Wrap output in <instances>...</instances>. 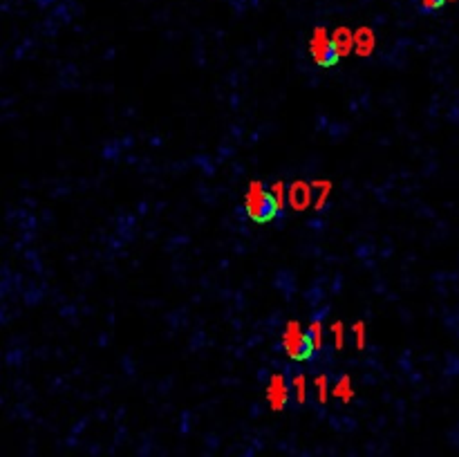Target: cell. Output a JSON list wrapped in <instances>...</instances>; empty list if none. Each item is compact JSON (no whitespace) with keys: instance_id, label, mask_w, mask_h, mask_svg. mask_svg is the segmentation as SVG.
<instances>
[{"instance_id":"obj_1","label":"cell","mask_w":459,"mask_h":457,"mask_svg":"<svg viewBox=\"0 0 459 457\" xmlns=\"http://www.w3.org/2000/svg\"><path fill=\"white\" fill-rule=\"evenodd\" d=\"M280 211L278 199L271 195V190L267 188L260 179H251L244 193V213L251 222L255 224H269L276 220V215Z\"/></svg>"},{"instance_id":"obj_2","label":"cell","mask_w":459,"mask_h":457,"mask_svg":"<svg viewBox=\"0 0 459 457\" xmlns=\"http://www.w3.org/2000/svg\"><path fill=\"white\" fill-rule=\"evenodd\" d=\"M282 348L287 352V357L291 361H307L316 346L309 337L307 330H303L298 321H289L282 330Z\"/></svg>"},{"instance_id":"obj_3","label":"cell","mask_w":459,"mask_h":457,"mask_svg":"<svg viewBox=\"0 0 459 457\" xmlns=\"http://www.w3.org/2000/svg\"><path fill=\"white\" fill-rule=\"evenodd\" d=\"M309 54L318 68H334L341 61L339 50L334 47L332 34L325 27H316L309 36Z\"/></svg>"},{"instance_id":"obj_4","label":"cell","mask_w":459,"mask_h":457,"mask_svg":"<svg viewBox=\"0 0 459 457\" xmlns=\"http://www.w3.org/2000/svg\"><path fill=\"white\" fill-rule=\"evenodd\" d=\"M312 197H314V186L309 182H303V179H296L287 188V202H289L294 211H307L312 206Z\"/></svg>"},{"instance_id":"obj_5","label":"cell","mask_w":459,"mask_h":457,"mask_svg":"<svg viewBox=\"0 0 459 457\" xmlns=\"http://www.w3.org/2000/svg\"><path fill=\"white\" fill-rule=\"evenodd\" d=\"M267 402H269L271 411H282L289 402V386H287V381L280 373L271 375L269 384H267Z\"/></svg>"},{"instance_id":"obj_6","label":"cell","mask_w":459,"mask_h":457,"mask_svg":"<svg viewBox=\"0 0 459 457\" xmlns=\"http://www.w3.org/2000/svg\"><path fill=\"white\" fill-rule=\"evenodd\" d=\"M377 47V36L370 27H361V30L354 32V50H357L359 56H370Z\"/></svg>"},{"instance_id":"obj_7","label":"cell","mask_w":459,"mask_h":457,"mask_svg":"<svg viewBox=\"0 0 459 457\" xmlns=\"http://www.w3.org/2000/svg\"><path fill=\"white\" fill-rule=\"evenodd\" d=\"M332 41H334V47L339 50L341 59H343V56H348L354 50V32H350L348 27H339V30H334Z\"/></svg>"},{"instance_id":"obj_8","label":"cell","mask_w":459,"mask_h":457,"mask_svg":"<svg viewBox=\"0 0 459 457\" xmlns=\"http://www.w3.org/2000/svg\"><path fill=\"white\" fill-rule=\"evenodd\" d=\"M332 395L339 399V402H343V404H350L352 399H354V395H357V390H354V386H352V377L350 375H343L336 384L332 386Z\"/></svg>"},{"instance_id":"obj_9","label":"cell","mask_w":459,"mask_h":457,"mask_svg":"<svg viewBox=\"0 0 459 457\" xmlns=\"http://www.w3.org/2000/svg\"><path fill=\"white\" fill-rule=\"evenodd\" d=\"M312 186L318 190V197H316V202H314V208H316V211H323V208L327 206V199H330L332 188H334L332 179H314Z\"/></svg>"},{"instance_id":"obj_10","label":"cell","mask_w":459,"mask_h":457,"mask_svg":"<svg viewBox=\"0 0 459 457\" xmlns=\"http://www.w3.org/2000/svg\"><path fill=\"white\" fill-rule=\"evenodd\" d=\"M314 388H316V397H318V402H321V404H327V397H330V393H332L327 375H321V377L314 379Z\"/></svg>"},{"instance_id":"obj_11","label":"cell","mask_w":459,"mask_h":457,"mask_svg":"<svg viewBox=\"0 0 459 457\" xmlns=\"http://www.w3.org/2000/svg\"><path fill=\"white\" fill-rule=\"evenodd\" d=\"M294 393H296V402L298 404L307 402V379H305V375L294 377Z\"/></svg>"},{"instance_id":"obj_12","label":"cell","mask_w":459,"mask_h":457,"mask_svg":"<svg viewBox=\"0 0 459 457\" xmlns=\"http://www.w3.org/2000/svg\"><path fill=\"white\" fill-rule=\"evenodd\" d=\"M352 330H354V337H357V348L359 350H366V346H368V328H366V321H357L352 325Z\"/></svg>"},{"instance_id":"obj_13","label":"cell","mask_w":459,"mask_h":457,"mask_svg":"<svg viewBox=\"0 0 459 457\" xmlns=\"http://www.w3.org/2000/svg\"><path fill=\"white\" fill-rule=\"evenodd\" d=\"M332 337H334V346H336V350H343V346H345V325H343V321L332 323Z\"/></svg>"},{"instance_id":"obj_14","label":"cell","mask_w":459,"mask_h":457,"mask_svg":"<svg viewBox=\"0 0 459 457\" xmlns=\"http://www.w3.org/2000/svg\"><path fill=\"white\" fill-rule=\"evenodd\" d=\"M307 332H309V337H312V341H314V346L321 348V346H323V323H321L318 319H314V321L309 323Z\"/></svg>"},{"instance_id":"obj_15","label":"cell","mask_w":459,"mask_h":457,"mask_svg":"<svg viewBox=\"0 0 459 457\" xmlns=\"http://www.w3.org/2000/svg\"><path fill=\"white\" fill-rule=\"evenodd\" d=\"M269 190H271V195L278 199V204L282 206L285 199H287V188H285V184H282V182H273Z\"/></svg>"},{"instance_id":"obj_16","label":"cell","mask_w":459,"mask_h":457,"mask_svg":"<svg viewBox=\"0 0 459 457\" xmlns=\"http://www.w3.org/2000/svg\"><path fill=\"white\" fill-rule=\"evenodd\" d=\"M419 3H422V7L428 9V12H437V9H442L448 0H419Z\"/></svg>"}]
</instances>
